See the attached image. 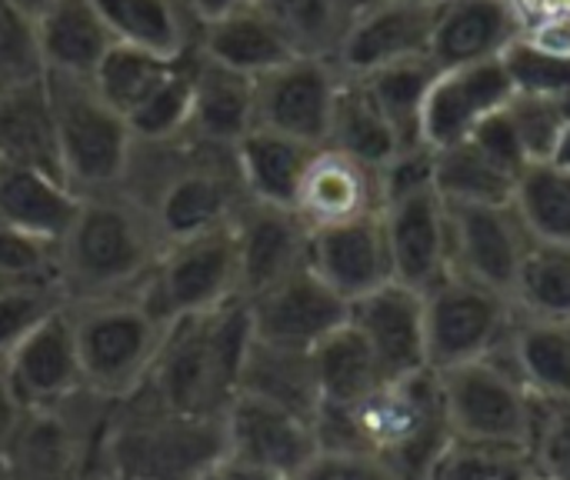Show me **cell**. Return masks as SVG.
I'll return each instance as SVG.
<instances>
[{
    "mask_svg": "<svg viewBox=\"0 0 570 480\" xmlns=\"http://www.w3.org/2000/svg\"><path fill=\"white\" fill-rule=\"evenodd\" d=\"M294 480H401L381 461L357 451H317Z\"/></svg>",
    "mask_w": 570,
    "mask_h": 480,
    "instance_id": "f907efd6",
    "label": "cell"
},
{
    "mask_svg": "<svg viewBox=\"0 0 570 480\" xmlns=\"http://www.w3.org/2000/svg\"><path fill=\"white\" fill-rule=\"evenodd\" d=\"M80 210L73 194L53 170L0 157V221L33 237L60 244Z\"/></svg>",
    "mask_w": 570,
    "mask_h": 480,
    "instance_id": "d4e9b609",
    "label": "cell"
},
{
    "mask_svg": "<svg viewBox=\"0 0 570 480\" xmlns=\"http://www.w3.org/2000/svg\"><path fill=\"white\" fill-rule=\"evenodd\" d=\"M381 217L391 247L394 281L424 294L451 274L448 204L441 200L438 187H421L387 197Z\"/></svg>",
    "mask_w": 570,
    "mask_h": 480,
    "instance_id": "44dd1931",
    "label": "cell"
},
{
    "mask_svg": "<svg viewBox=\"0 0 570 480\" xmlns=\"http://www.w3.org/2000/svg\"><path fill=\"white\" fill-rule=\"evenodd\" d=\"M224 454V418L174 414L134 394L114 411L97 480H200Z\"/></svg>",
    "mask_w": 570,
    "mask_h": 480,
    "instance_id": "5b68a950",
    "label": "cell"
},
{
    "mask_svg": "<svg viewBox=\"0 0 570 480\" xmlns=\"http://www.w3.org/2000/svg\"><path fill=\"white\" fill-rule=\"evenodd\" d=\"M311 271L347 304L394 281L384 217L371 214L311 237Z\"/></svg>",
    "mask_w": 570,
    "mask_h": 480,
    "instance_id": "603a6c76",
    "label": "cell"
},
{
    "mask_svg": "<svg viewBox=\"0 0 570 480\" xmlns=\"http://www.w3.org/2000/svg\"><path fill=\"white\" fill-rule=\"evenodd\" d=\"M197 53L237 70L244 77H264L267 70L301 57L287 33L267 17L261 3L240 7L220 20H210L197 30Z\"/></svg>",
    "mask_w": 570,
    "mask_h": 480,
    "instance_id": "484cf974",
    "label": "cell"
},
{
    "mask_svg": "<svg viewBox=\"0 0 570 480\" xmlns=\"http://www.w3.org/2000/svg\"><path fill=\"white\" fill-rule=\"evenodd\" d=\"M438 74L441 70L431 60V53H424V57H411V60H401V63H391L361 77L377 110L391 124L401 154L428 147L424 144V104Z\"/></svg>",
    "mask_w": 570,
    "mask_h": 480,
    "instance_id": "d6a6232c",
    "label": "cell"
},
{
    "mask_svg": "<svg viewBox=\"0 0 570 480\" xmlns=\"http://www.w3.org/2000/svg\"><path fill=\"white\" fill-rule=\"evenodd\" d=\"M524 480H551V478H544V474H528Z\"/></svg>",
    "mask_w": 570,
    "mask_h": 480,
    "instance_id": "91938a15",
    "label": "cell"
},
{
    "mask_svg": "<svg viewBox=\"0 0 570 480\" xmlns=\"http://www.w3.org/2000/svg\"><path fill=\"white\" fill-rule=\"evenodd\" d=\"M311 361L317 374L321 408H354L387 381L374 351L351 327V321L337 327L334 334H327L311 351Z\"/></svg>",
    "mask_w": 570,
    "mask_h": 480,
    "instance_id": "836d02e7",
    "label": "cell"
},
{
    "mask_svg": "<svg viewBox=\"0 0 570 480\" xmlns=\"http://www.w3.org/2000/svg\"><path fill=\"white\" fill-rule=\"evenodd\" d=\"M421 3H441V0H421Z\"/></svg>",
    "mask_w": 570,
    "mask_h": 480,
    "instance_id": "94428289",
    "label": "cell"
},
{
    "mask_svg": "<svg viewBox=\"0 0 570 480\" xmlns=\"http://www.w3.org/2000/svg\"><path fill=\"white\" fill-rule=\"evenodd\" d=\"M160 251V234L127 194H87L57 244V284L67 304L127 297L147 284Z\"/></svg>",
    "mask_w": 570,
    "mask_h": 480,
    "instance_id": "277c9868",
    "label": "cell"
},
{
    "mask_svg": "<svg viewBox=\"0 0 570 480\" xmlns=\"http://www.w3.org/2000/svg\"><path fill=\"white\" fill-rule=\"evenodd\" d=\"M321 451H357L401 480H428L454 431L438 371L424 368L384 381L354 408H321L314 418Z\"/></svg>",
    "mask_w": 570,
    "mask_h": 480,
    "instance_id": "7a4b0ae2",
    "label": "cell"
},
{
    "mask_svg": "<svg viewBox=\"0 0 570 480\" xmlns=\"http://www.w3.org/2000/svg\"><path fill=\"white\" fill-rule=\"evenodd\" d=\"M341 70L327 57H294L254 80V120L264 130L324 147Z\"/></svg>",
    "mask_w": 570,
    "mask_h": 480,
    "instance_id": "4fadbf2b",
    "label": "cell"
},
{
    "mask_svg": "<svg viewBox=\"0 0 570 480\" xmlns=\"http://www.w3.org/2000/svg\"><path fill=\"white\" fill-rule=\"evenodd\" d=\"M37 50L43 74H67V77H94L114 37L100 20L94 0H53L37 20Z\"/></svg>",
    "mask_w": 570,
    "mask_h": 480,
    "instance_id": "4316f807",
    "label": "cell"
},
{
    "mask_svg": "<svg viewBox=\"0 0 570 480\" xmlns=\"http://www.w3.org/2000/svg\"><path fill=\"white\" fill-rule=\"evenodd\" d=\"M237 267H240V297H254L287 274L307 267L311 261V231L294 214V207L244 200L230 221Z\"/></svg>",
    "mask_w": 570,
    "mask_h": 480,
    "instance_id": "ac0fdd59",
    "label": "cell"
},
{
    "mask_svg": "<svg viewBox=\"0 0 570 480\" xmlns=\"http://www.w3.org/2000/svg\"><path fill=\"white\" fill-rule=\"evenodd\" d=\"M511 304L524 317L570 321V244L534 241L511 287Z\"/></svg>",
    "mask_w": 570,
    "mask_h": 480,
    "instance_id": "8d00e7d4",
    "label": "cell"
},
{
    "mask_svg": "<svg viewBox=\"0 0 570 480\" xmlns=\"http://www.w3.org/2000/svg\"><path fill=\"white\" fill-rule=\"evenodd\" d=\"M10 3H17V7H20L27 17H33V20H37V17H40V13H43V10H47L53 0H10Z\"/></svg>",
    "mask_w": 570,
    "mask_h": 480,
    "instance_id": "9f6ffc18",
    "label": "cell"
},
{
    "mask_svg": "<svg viewBox=\"0 0 570 480\" xmlns=\"http://www.w3.org/2000/svg\"><path fill=\"white\" fill-rule=\"evenodd\" d=\"M67 311L80 354L83 388L117 404L134 398L160 354L167 324L150 314L140 291L127 297L67 304Z\"/></svg>",
    "mask_w": 570,
    "mask_h": 480,
    "instance_id": "52a82bcc",
    "label": "cell"
},
{
    "mask_svg": "<svg viewBox=\"0 0 570 480\" xmlns=\"http://www.w3.org/2000/svg\"><path fill=\"white\" fill-rule=\"evenodd\" d=\"M117 401L80 391L43 411H23L3 464L13 480H97Z\"/></svg>",
    "mask_w": 570,
    "mask_h": 480,
    "instance_id": "ba28073f",
    "label": "cell"
},
{
    "mask_svg": "<svg viewBox=\"0 0 570 480\" xmlns=\"http://www.w3.org/2000/svg\"><path fill=\"white\" fill-rule=\"evenodd\" d=\"M514 184L471 140L434 150V187L448 204H511Z\"/></svg>",
    "mask_w": 570,
    "mask_h": 480,
    "instance_id": "f35d334b",
    "label": "cell"
},
{
    "mask_svg": "<svg viewBox=\"0 0 570 480\" xmlns=\"http://www.w3.org/2000/svg\"><path fill=\"white\" fill-rule=\"evenodd\" d=\"M438 378L454 438L528 448L534 394L498 351L484 361L438 371Z\"/></svg>",
    "mask_w": 570,
    "mask_h": 480,
    "instance_id": "8fae6325",
    "label": "cell"
},
{
    "mask_svg": "<svg viewBox=\"0 0 570 480\" xmlns=\"http://www.w3.org/2000/svg\"><path fill=\"white\" fill-rule=\"evenodd\" d=\"M324 147L351 154V157H357L371 167H381V170L401 154L391 124L377 110V104L367 94L361 77H341Z\"/></svg>",
    "mask_w": 570,
    "mask_h": 480,
    "instance_id": "e575fe53",
    "label": "cell"
},
{
    "mask_svg": "<svg viewBox=\"0 0 570 480\" xmlns=\"http://www.w3.org/2000/svg\"><path fill=\"white\" fill-rule=\"evenodd\" d=\"M244 301L250 311L254 337L294 351H314L327 334L344 327L351 314V304L334 294L311 271V264Z\"/></svg>",
    "mask_w": 570,
    "mask_h": 480,
    "instance_id": "9a60e30c",
    "label": "cell"
},
{
    "mask_svg": "<svg viewBox=\"0 0 570 480\" xmlns=\"http://www.w3.org/2000/svg\"><path fill=\"white\" fill-rule=\"evenodd\" d=\"M554 164H561V167H570V127L564 130V137L558 140V150H554V157H551Z\"/></svg>",
    "mask_w": 570,
    "mask_h": 480,
    "instance_id": "6f0895ef",
    "label": "cell"
},
{
    "mask_svg": "<svg viewBox=\"0 0 570 480\" xmlns=\"http://www.w3.org/2000/svg\"><path fill=\"white\" fill-rule=\"evenodd\" d=\"M314 150H317L314 144L254 127L234 147V160H237L244 194L250 200H261V204L291 207Z\"/></svg>",
    "mask_w": 570,
    "mask_h": 480,
    "instance_id": "4dcf8cb0",
    "label": "cell"
},
{
    "mask_svg": "<svg viewBox=\"0 0 570 480\" xmlns=\"http://www.w3.org/2000/svg\"><path fill=\"white\" fill-rule=\"evenodd\" d=\"M351 327L367 341L387 381L428 368L424 337V294L391 281L351 304Z\"/></svg>",
    "mask_w": 570,
    "mask_h": 480,
    "instance_id": "7402d4cb",
    "label": "cell"
},
{
    "mask_svg": "<svg viewBox=\"0 0 570 480\" xmlns=\"http://www.w3.org/2000/svg\"><path fill=\"white\" fill-rule=\"evenodd\" d=\"M20 418H23V411L17 408V401H13V394H10V388H7L3 368H0V454L7 451V444H10V438H13Z\"/></svg>",
    "mask_w": 570,
    "mask_h": 480,
    "instance_id": "db71d44e",
    "label": "cell"
},
{
    "mask_svg": "<svg viewBox=\"0 0 570 480\" xmlns=\"http://www.w3.org/2000/svg\"><path fill=\"white\" fill-rule=\"evenodd\" d=\"M53 160L63 184L87 197L117 190L130 160L134 134L127 120L97 94L87 77L43 74Z\"/></svg>",
    "mask_w": 570,
    "mask_h": 480,
    "instance_id": "8992f818",
    "label": "cell"
},
{
    "mask_svg": "<svg viewBox=\"0 0 570 480\" xmlns=\"http://www.w3.org/2000/svg\"><path fill=\"white\" fill-rule=\"evenodd\" d=\"M43 77L33 17L0 0V84H30Z\"/></svg>",
    "mask_w": 570,
    "mask_h": 480,
    "instance_id": "7dc6e473",
    "label": "cell"
},
{
    "mask_svg": "<svg viewBox=\"0 0 570 480\" xmlns=\"http://www.w3.org/2000/svg\"><path fill=\"white\" fill-rule=\"evenodd\" d=\"M491 164H498L508 177H521V170L531 164L528 150H524V140L508 114V107H501L498 114H491L471 137H468Z\"/></svg>",
    "mask_w": 570,
    "mask_h": 480,
    "instance_id": "681fc988",
    "label": "cell"
},
{
    "mask_svg": "<svg viewBox=\"0 0 570 480\" xmlns=\"http://www.w3.org/2000/svg\"><path fill=\"white\" fill-rule=\"evenodd\" d=\"M250 3H257V0H187L197 27H204L210 20H220V17H227V13H234L240 7H250Z\"/></svg>",
    "mask_w": 570,
    "mask_h": 480,
    "instance_id": "11a10c76",
    "label": "cell"
},
{
    "mask_svg": "<svg viewBox=\"0 0 570 480\" xmlns=\"http://www.w3.org/2000/svg\"><path fill=\"white\" fill-rule=\"evenodd\" d=\"M0 157H3V154H0Z\"/></svg>",
    "mask_w": 570,
    "mask_h": 480,
    "instance_id": "6125c7cd",
    "label": "cell"
},
{
    "mask_svg": "<svg viewBox=\"0 0 570 480\" xmlns=\"http://www.w3.org/2000/svg\"><path fill=\"white\" fill-rule=\"evenodd\" d=\"M67 307L60 284H0V364L50 314Z\"/></svg>",
    "mask_w": 570,
    "mask_h": 480,
    "instance_id": "ee69618b",
    "label": "cell"
},
{
    "mask_svg": "<svg viewBox=\"0 0 570 480\" xmlns=\"http://www.w3.org/2000/svg\"><path fill=\"white\" fill-rule=\"evenodd\" d=\"M504 63L514 80V90H528V94L570 90V57L544 53V50L531 47L524 37L504 50Z\"/></svg>",
    "mask_w": 570,
    "mask_h": 480,
    "instance_id": "c3c4849f",
    "label": "cell"
},
{
    "mask_svg": "<svg viewBox=\"0 0 570 480\" xmlns=\"http://www.w3.org/2000/svg\"><path fill=\"white\" fill-rule=\"evenodd\" d=\"M224 438L230 458L267 468L287 480L297 478L321 451L311 421L250 394H237L230 401L224 414Z\"/></svg>",
    "mask_w": 570,
    "mask_h": 480,
    "instance_id": "ffe728a7",
    "label": "cell"
},
{
    "mask_svg": "<svg viewBox=\"0 0 570 480\" xmlns=\"http://www.w3.org/2000/svg\"><path fill=\"white\" fill-rule=\"evenodd\" d=\"M7 388L20 411H43L70 401L83 391L80 354L73 341L70 311L60 307L37 331H30L17 351L0 364Z\"/></svg>",
    "mask_w": 570,
    "mask_h": 480,
    "instance_id": "d6986e66",
    "label": "cell"
},
{
    "mask_svg": "<svg viewBox=\"0 0 570 480\" xmlns=\"http://www.w3.org/2000/svg\"><path fill=\"white\" fill-rule=\"evenodd\" d=\"M511 207L534 241L570 244V167L531 160L514 184Z\"/></svg>",
    "mask_w": 570,
    "mask_h": 480,
    "instance_id": "d590c367",
    "label": "cell"
},
{
    "mask_svg": "<svg viewBox=\"0 0 570 480\" xmlns=\"http://www.w3.org/2000/svg\"><path fill=\"white\" fill-rule=\"evenodd\" d=\"M174 63L177 60H164V57H154V53H144V50L114 43L107 50V57L100 60V67L94 70L90 84L127 120L157 90V84L170 74Z\"/></svg>",
    "mask_w": 570,
    "mask_h": 480,
    "instance_id": "ab89813d",
    "label": "cell"
},
{
    "mask_svg": "<svg viewBox=\"0 0 570 480\" xmlns=\"http://www.w3.org/2000/svg\"><path fill=\"white\" fill-rule=\"evenodd\" d=\"M441 3H421V0H367L337 53L334 63L344 77H367L381 67L424 57L431 53L434 27L441 20Z\"/></svg>",
    "mask_w": 570,
    "mask_h": 480,
    "instance_id": "5bb4252c",
    "label": "cell"
},
{
    "mask_svg": "<svg viewBox=\"0 0 570 480\" xmlns=\"http://www.w3.org/2000/svg\"><path fill=\"white\" fill-rule=\"evenodd\" d=\"M200 480H287L267 468H257V464H247V461H237L230 454H224L207 474Z\"/></svg>",
    "mask_w": 570,
    "mask_h": 480,
    "instance_id": "f5cc1de1",
    "label": "cell"
},
{
    "mask_svg": "<svg viewBox=\"0 0 570 480\" xmlns=\"http://www.w3.org/2000/svg\"><path fill=\"white\" fill-rule=\"evenodd\" d=\"M237 394L271 401V404L314 424V418L321 411V391H317L311 351L277 347V344H264L254 337V344L244 357Z\"/></svg>",
    "mask_w": 570,
    "mask_h": 480,
    "instance_id": "1f68e13d",
    "label": "cell"
},
{
    "mask_svg": "<svg viewBox=\"0 0 570 480\" xmlns=\"http://www.w3.org/2000/svg\"><path fill=\"white\" fill-rule=\"evenodd\" d=\"M291 207L311 234L381 214L384 210L381 167H371L334 147H317L297 184Z\"/></svg>",
    "mask_w": 570,
    "mask_h": 480,
    "instance_id": "2e32d148",
    "label": "cell"
},
{
    "mask_svg": "<svg viewBox=\"0 0 570 480\" xmlns=\"http://www.w3.org/2000/svg\"><path fill=\"white\" fill-rule=\"evenodd\" d=\"M0 480H13L10 478V471H7V464H3V454H0Z\"/></svg>",
    "mask_w": 570,
    "mask_h": 480,
    "instance_id": "680465c9",
    "label": "cell"
},
{
    "mask_svg": "<svg viewBox=\"0 0 570 480\" xmlns=\"http://www.w3.org/2000/svg\"><path fill=\"white\" fill-rule=\"evenodd\" d=\"M250 344L254 327L244 297L180 317L167 324L160 354L137 394L174 414L220 421L240 391Z\"/></svg>",
    "mask_w": 570,
    "mask_h": 480,
    "instance_id": "3957f363",
    "label": "cell"
},
{
    "mask_svg": "<svg viewBox=\"0 0 570 480\" xmlns=\"http://www.w3.org/2000/svg\"><path fill=\"white\" fill-rule=\"evenodd\" d=\"M57 284V244L0 221V284Z\"/></svg>",
    "mask_w": 570,
    "mask_h": 480,
    "instance_id": "bcb514c9",
    "label": "cell"
},
{
    "mask_svg": "<svg viewBox=\"0 0 570 480\" xmlns=\"http://www.w3.org/2000/svg\"><path fill=\"white\" fill-rule=\"evenodd\" d=\"M514 94L504 57L441 70L424 104V144L441 150L468 140L491 114L508 107Z\"/></svg>",
    "mask_w": 570,
    "mask_h": 480,
    "instance_id": "e0dca14e",
    "label": "cell"
},
{
    "mask_svg": "<svg viewBox=\"0 0 570 480\" xmlns=\"http://www.w3.org/2000/svg\"><path fill=\"white\" fill-rule=\"evenodd\" d=\"M531 244L534 237L511 204H448L451 274L511 297L514 277Z\"/></svg>",
    "mask_w": 570,
    "mask_h": 480,
    "instance_id": "7c38bea8",
    "label": "cell"
},
{
    "mask_svg": "<svg viewBox=\"0 0 570 480\" xmlns=\"http://www.w3.org/2000/svg\"><path fill=\"white\" fill-rule=\"evenodd\" d=\"M254 127V77L227 70L197 53L187 134L214 147H237V140Z\"/></svg>",
    "mask_w": 570,
    "mask_h": 480,
    "instance_id": "83f0119b",
    "label": "cell"
},
{
    "mask_svg": "<svg viewBox=\"0 0 570 480\" xmlns=\"http://www.w3.org/2000/svg\"><path fill=\"white\" fill-rule=\"evenodd\" d=\"M524 37V23L511 0H444L431 40L438 70L504 57Z\"/></svg>",
    "mask_w": 570,
    "mask_h": 480,
    "instance_id": "cb8c5ba5",
    "label": "cell"
},
{
    "mask_svg": "<svg viewBox=\"0 0 570 480\" xmlns=\"http://www.w3.org/2000/svg\"><path fill=\"white\" fill-rule=\"evenodd\" d=\"M511 324L514 304L508 294H498L461 274H448L424 291L428 368L451 371L491 357L508 341Z\"/></svg>",
    "mask_w": 570,
    "mask_h": 480,
    "instance_id": "30bf717a",
    "label": "cell"
},
{
    "mask_svg": "<svg viewBox=\"0 0 570 480\" xmlns=\"http://www.w3.org/2000/svg\"><path fill=\"white\" fill-rule=\"evenodd\" d=\"M508 114L524 140L528 157L551 160L558 150V140L570 127V90H554V94L518 90L508 104Z\"/></svg>",
    "mask_w": 570,
    "mask_h": 480,
    "instance_id": "7bdbcfd3",
    "label": "cell"
},
{
    "mask_svg": "<svg viewBox=\"0 0 570 480\" xmlns=\"http://www.w3.org/2000/svg\"><path fill=\"white\" fill-rule=\"evenodd\" d=\"M140 297L160 324H174L240 297V267L230 224L164 244Z\"/></svg>",
    "mask_w": 570,
    "mask_h": 480,
    "instance_id": "9c48e42d",
    "label": "cell"
},
{
    "mask_svg": "<svg viewBox=\"0 0 570 480\" xmlns=\"http://www.w3.org/2000/svg\"><path fill=\"white\" fill-rule=\"evenodd\" d=\"M194 57L197 47L170 67V74L157 84V90L127 117L134 140L160 144L187 134L190 124V97H194Z\"/></svg>",
    "mask_w": 570,
    "mask_h": 480,
    "instance_id": "60d3db41",
    "label": "cell"
},
{
    "mask_svg": "<svg viewBox=\"0 0 570 480\" xmlns=\"http://www.w3.org/2000/svg\"><path fill=\"white\" fill-rule=\"evenodd\" d=\"M117 190L150 217L164 244L230 224L247 200L234 147H214L190 134L160 144L134 140Z\"/></svg>",
    "mask_w": 570,
    "mask_h": 480,
    "instance_id": "6da1fadb",
    "label": "cell"
},
{
    "mask_svg": "<svg viewBox=\"0 0 570 480\" xmlns=\"http://www.w3.org/2000/svg\"><path fill=\"white\" fill-rule=\"evenodd\" d=\"M528 474H534V464L524 444L451 438L428 480H524Z\"/></svg>",
    "mask_w": 570,
    "mask_h": 480,
    "instance_id": "b9f144b4",
    "label": "cell"
},
{
    "mask_svg": "<svg viewBox=\"0 0 570 480\" xmlns=\"http://www.w3.org/2000/svg\"><path fill=\"white\" fill-rule=\"evenodd\" d=\"M524 40L544 53H554V57H570V13H558V17H548L541 20L534 30H524Z\"/></svg>",
    "mask_w": 570,
    "mask_h": 480,
    "instance_id": "816d5d0a",
    "label": "cell"
},
{
    "mask_svg": "<svg viewBox=\"0 0 570 480\" xmlns=\"http://www.w3.org/2000/svg\"><path fill=\"white\" fill-rule=\"evenodd\" d=\"M498 354L534 398L570 401V321H541L514 311L511 334Z\"/></svg>",
    "mask_w": 570,
    "mask_h": 480,
    "instance_id": "f546056e",
    "label": "cell"
},
{
    "mask_svg": "<svg viewBox=\"0 0 570 480\" xmlns=\"http://www.w3.org/2000/svg\"><path fill=\"white\" fill-rule=\"evenodd\" d=\"M114 43L180 60L197 47V20L187 0H94Z\"/></svg>",
    "mask_w": 570,
    "mask_h": 480,
    "instance_id": "f1b7e54d",
    "label": "cell"
},
{
    "mask_svg": "<svg viewBox=\"0 0 570 480\" xmlns=\"http://www.w3.org/2000/svg\"><path fill=\"white\" fill-rule=\"evenodd\" d=\"M528 454H531L534 474L570 480V401L534 398Z\"/></svg>",
    "mask_w": 570,
    "mask_h": 480,
    "instance_id": "f6af8a7d",
    "label": "cell"
},
{
    "mask_svg": "<svg viewBox=\"0 0 570 480\" xmlns=\"http://www.w3.org/2000/svg\"><path fill=\"white\" fill-rule=\"evenodd\" d=\"M267 17L287 33L301 57L334 60L354 13L364 7L357 0H257Z\"/></svg>",
    "mask_w": 570,
    "mask_h": 480,
    "instance_id": "74e56055",
    "label": "cell"
}]
</instances>
